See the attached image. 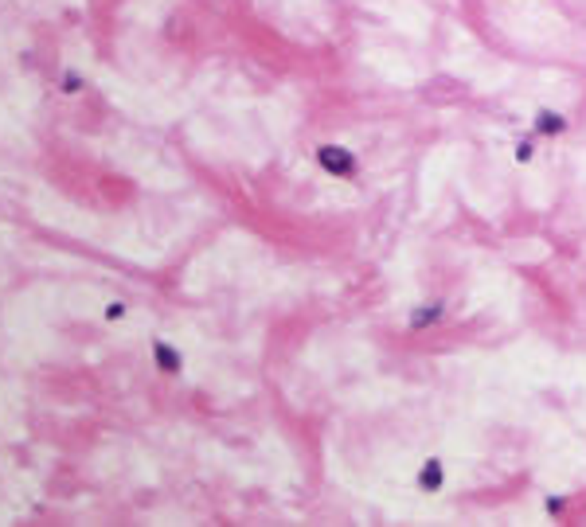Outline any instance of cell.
<instances>
[{
    "label": "cell",
    "mask_w": 586,
    "mask_h": 527,
    "mask_svg": "<svg viewBox=\"0 0 586 527\" xmlns=\"http://www.w3.org/2000/svg\"><path fill=\"white\" fill-rule=\"evenodd\" d=\"M156 360H161V371H180V352H172L168 344H156Z\"/></svg>",
    "instance_id": "obj_1"
}]
</instances>
